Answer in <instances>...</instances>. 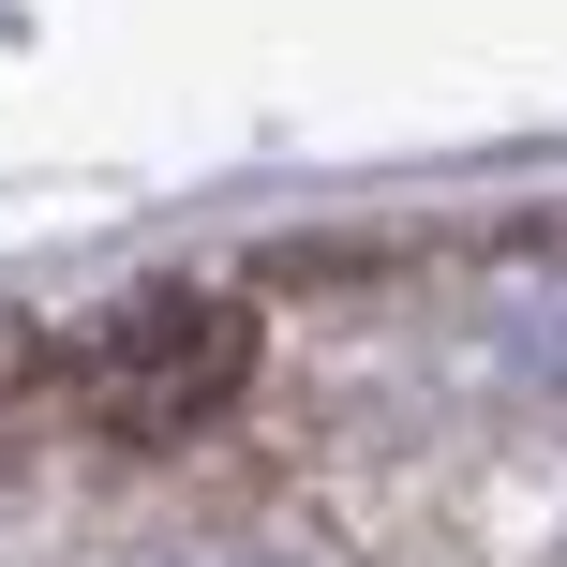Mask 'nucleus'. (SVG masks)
<instances>
[{"label": "nucleus", "mask_w": 567, "mask_h": 567, "mask_svg": "<svg viewBox=\"0 0 567 567\" xmlns=\"http://www.w3.org/2000/svg\"><path fill=\"white\" fill-rule=\"evenodd\" d=\"M239 359H255L239 299H135L105 343H90V389H105L135 433H165V419H195L209 389H239Z\"/></svg>", "instance_id": "obj_1"}, {"label": "nucleus", "mask_w": 567, "mask_h": 567, "mask_svg": "<svg viewBox=\"0 0 567 567\" xmlns=\"http://www.w3.org/2000/svg\"><path fill=\"white\" fill-rule=\"evenodd\" d=\"M179 567H255V553H179Z\"/></svg>", "instance_id": "obj_2"}]
</instances>
